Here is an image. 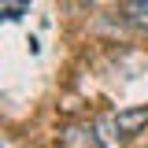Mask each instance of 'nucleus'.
Wrapping results in <instances>:
<instances>
[{"label":"nucleus","mask_w":148,"mask_h":148,"mask_svg":"<svg viewBox=\"0 0 148 148\" xmlns=\"http://www.w3.org/2000/svg\"><path fill=\"white\" fill-rule=\"evenodd\" d=\"M111 126L119 130V137H133V133H141L148 126V104L141 108H122L115 119H111Z\"/></svg>","instance_id":"obj_1"},{"label":"nucleus","mask_w":148,"mask_h":148,"mask_svg":"<svg viewBox=\"0 0 148 148\" xmlns=\"http://www.w3.org/2000/svg\"><path fill=\"white\" fill-rule=\"evenodd\" d=\"M100 137L92 126H67L59 133V148H96Z\"/></svg>","instance_id":"obj_2"},{"label":"nucleus","mask_w":148,"mask_h":148,"mask_svg":"<svg viewBox=\"0 0 148 148\" xmlns=\"http://www.w3.org/2000/svg\"><path fill=\"white\" fill-rule=\"evenodd\" d=\"M122 11H126V18H130V22H137V26H148V0H130Z\"/></svg>","instance_id":"obj_3"},{"label":"nucleus","mask_w":148,"mask_h":148,"mask_svg":"<svg viewBox=\"0 0 148 148\" xmlns=\"http://www.w3.org/2000/svg\"><path fill=\"white\" fill-rule=\"evenodd\" d=\"M0 15L15 22V18H22V15H26V4H0Z\"/></svg>","instance_id":"obj_4"}]
</instances>
